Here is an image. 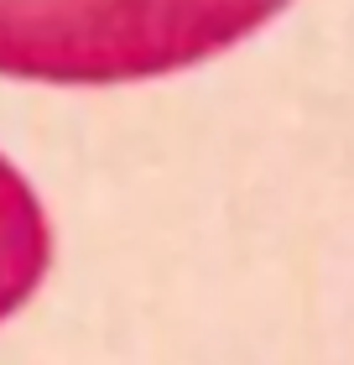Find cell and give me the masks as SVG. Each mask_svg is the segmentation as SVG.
<instances>
[{"instance_id": "1", "label": "cell", "mask_w": 354, "mask_h": 365, "mask_svg": "<svg viewBox=\"0 0 354 365\" xmlns=\"http://www.w3.org/2000/svg\"><path fill=\"white\" fill-rule=\"evenodd\" d=\"M292 0H0V78L110 89L188 73L250 42Z\"/></svg>"}, {"instance_id": "2", "label": "cell", "mask_w": 354, "mask_h": 365, "mask_svg": "<svg viewBox=\"0 0 354 365\" xmlns=\"http://www.w3.org/2000/svg\"><path fill=\"white\" fill-rule=\"evenodd\" d=\"M53 267V225L37 188L16 162L0 157V324L16 319Z\"/></svg>"}]
</instances>
